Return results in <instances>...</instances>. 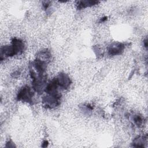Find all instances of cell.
<instances>
[{
  "mask_svg": "<svg viewBox=\"0 0 148 148\" xmlns=\"http://www.w3.org/2000/svg\"><path fill=\"white\" fill-rule=\"evenodd\" d=\"M61 95L58 94H47L43 98V103L46 108H53L58 106L60 103Z\"/></svg>",
  "mask_w": 148,
  "mask_h": 148,
  "instance_id": "6da1fadb",
  "label": "cell"
},
{
  "mask_svg": "<svg viewBox=\"0 0 148 148\" xmlns=\"http://www.w3.org/2000/svg\"><path fill=\"white\" fill-rule=\"evenodd\" d=\"M34 93L31 88L28 86L23 87L18 92L17 95V99L25 102H32Z\"/></svg>",
  "mask_w": 148,
  "mask_h": 148,
  "instance_id": "7a4b0ae2",
  "label": "cell"
},
{
  "mask_svg": "<svg viewBox=\"0 0 148 148\" xmlns=\"http://www.w3.org/2000/svg\"><path fill=\"white\" fill-rule=\"evenodd\" d=\"M55 79L57 81L58 87H60V88H61V89L68 88L71 83L69 76L63 73H60L58 75V76Z\"/></svg>",
  "mask_w": 148,
  "mask_h": 148,
  "instance_id": "3957f363",
  "label": "cell"
},
{
  "mask_svg": "<svg viewBox=\"0 0 148 148\" xmlns=\"http://www.w3.org/2000/svg\"><path fill=\"white\" fill-rule=\"evenodd\" d=\"M124 49V45L121 43H115L111 45L108 49V53L110 56L120 54Z\"/></svg>",
  "mask_w": 148,
  "mask_h": 148,
  "instance_id": "277c9868",
  "label": "cell"
},
{
  "mask_svg": "<svg viewBox=\"0 0 148 148\" xmlns=\"http://www.w3.org/2000/svg\"><path fill=\"white\" fill-rule=\"evenodd\" d=\"M12 46L17 54L22 51L24 47V44L23 42L18 39L13 38L12 40Z\"/></svg>",
  "mask_w": 148,
  "mask_h": 148,
  "instance_id": "5b68a950",
  "label": "cell"
},
{
  "mask_svg": "<svg viewBox=\"0 0 148 148\" xmlns=\"http://www.w3.org/2000/svg\"><path fill=\"white\" fill-rule=\"evenodd\" d=\"M99 3L97 1H79L76 2V6L78 9H82L87 7L92 6Z\"/></svg>",
  "mask_w": 148,
  "mask_h": 148,
  "instance_id": "8992f818",
  "label": "cell"
},
{
  "mask_svg": "<svg viewBox=\"0 0 148 148\" xmlns=\"http://www.w3.org/2000/svg\"><path fill=\"white\" fill-rule=\"evenodd\" d=\"M146 138L144 136H139L135 138L133 142V145L134 147H143L146 143Z\"/></svg>",
  "mask_w": 148,
  "mask_h": 148,
  "instance_id": "52a82bcc",
  "label": "cell"
},
{
  "mask_svg": "<svg viewBox=\"0 0 148 148\" xmlns=\"http://www.w3.org/2000/svg\"><path fill=\"white\" fill-rule=\"evenodd\" d=\"M134 121L136 125L140 126L143 123V119L140 116L136 115L134 117Z\"/></svg>",
  "mask_w": 148,
  "mask_h": 148,
  "instance_id": "ba28073f",
  "label": "cell"
},
{
  "mask_svg": "<svg viewBox=\"0 0 148 148\" xmlns=\"http://www.w3.org/2000/svg\"><path fill=\"white\" fill-rule=\"evenodd\" d=\"M50 1H45L43 3V7L45 9H47L50 5Z\"/></svg>",
  "mask_w": 148,
  "mask_h": 148,
  "instance_id": "9c48e42d",
  "label": "cell"
},
{
  "mask_svg": "<svg viewBox=\"0 0 148 148\" xmlns=\"http://www.w3.org/2000/svg\"><path fill=\"white\" fill-rule=\"evenodd\" d=\"M106 20H107V17H103V18H102L101 19L100 22H103V21H105Z\"/></svg>",
  "mask_w": 148,
  "mask_h": 148,
  "instance_id": "30bf717a",
  "label": "cell"
},
{
  "mask_svg": "<svg viewBox=\"0 0 148 148\" xmlns=\"http://www.w3.org/2000/svg\"><path fill=\"white\" fill-rule=\"evenodd\" d=\"M144 45H145V47L146 48H147V39H146L145 41H144Z\"/></svg>",
  "mask_w": 148,
  "mask_h": 148,
  "instance_id": "8fae6325",
  "label": "cell"
}]
</instances>
